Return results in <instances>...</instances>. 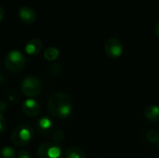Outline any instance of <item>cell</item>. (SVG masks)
Returning a JSON list of instances; mask_svg holds the SVG:
<instances>
[{
    "mask_svg": "<svg viewBox=\"0 0 159 158\" xmlns=\"http://www.w3.org/2000/svg\"><path fill=\"white\" fill-rule=\"evenodd\" d=\"M0 158H16V152L12 147H4L1 150Z\"/></svg>",
    "mask_w": 159,
    "mask_h": 158,
    "instance_id": "5bb4252c",
    "label": "cell"
},
{
    "mask_svg": "<svg viewBox=\"0 0 159 158\" xmlns=\"http://www.w3.org/2000/svg\"><path fill=\"white\" fill-rule=\"evenodd\" d=\"M42 47H43V44L41 40L37 38H34L27 42L25 46V52L29 55H36L41 51Z\"/></svg>",
    "mask_w": 159,
    "mask_h": 158,
    "instance_id": "30bf717a",
    "label": "cell"
},
{
    "mask_svg": "<svg viewBox=\"0 0 159 158\" xmlns=\"http://www.w3.org/2000/svg\"><path fill=\"white\" fill-rule=\"evenodd\" d=\"M66 158H86L85 152L78 147H70L65 153Z\"/></svg>",
    "mask_w": 159,
    "mask_h": 158,
    "instance_id": "7c38bea8",
    "label": "cell"
},
{
    "mask_svg": "<svg viewBox=\"0 0 159 158\" xmlns=\"http://www.w3.org/2000/svg\"><path fill=\"white\" fill-rule=\"evenodd\" d=\"M21 91L27 97L37 96L42 89V85L39 79L34 76H27L21 81L20 85Z\"/></svg>",
    "mask_w": 159,
    "mask_h": 158,
    "instance_id": "277c9868",
    "label": "cell"
},
{
    "mask_svg": "<svg viewBox=\"0 0 159 158\" xmlns=\"http://www.w3.org/2000/svg\"><path fill=\"white\" fill-rule=\"evenodd\" d=\"M0 124H1V129H0V130H1V132H4V130H5V129H6V120H5V118H4L3 114H1V115H0Z\"/></svg>",
    "mask_w": 159,
    "mask_h": 158,
    "instance_id": "ac0fdd59",
    "label": "cell"
},
{
    "mask_svg": "<svg viewBox=\"0 0 159 158\" xmlns=\"http://www.w3.org/2000/svg\"><path fill=\"white\" fill-rule=\"evenodd\" d=\"M52 137H53L54 142H55L56 143L59 144L60 142H61L63 141V139H64V133H63V131L61 130V129H56V130L53 132Z\"/></svg>",
    "mask_w": 159,
    "mask_h": 158,
    "instance_id": "2e32d148",
    "label": "cell"
},
{
    "mask_svg": "<svg viewBox=\"0 0 159 158\" xmlns=\"http://www.w3.org/2000/svg\"><path fill=\"white\" fill-rule=\"evenodd\" d=\"M156 34H157V36L159 38V21L156 25Z\"/></svg>",
    "mask_w": 159,
    "mask_h": 158,
    "instance_id": "d6986e66",
    "label": "cell"
},
{
    "mask_svg": "<svg viewBox=\"0 0 159 158\" xmlns=\"http://www.w3.org/2000/svg\"><path fill=\"white\" fill-rule=\"evenodd\" d=\"M147 140L152 143H158L159 142V132L156 130H150L147 132Z\"/></svg>",
    "mask_w": 159,
    "mask_h": 158,
    "instance_id": "9a60e30c",
    "label": "cell"
},
{
    "mask_svg": "<svg viewBox=\"0 0 159 158\" xmlns=\"http://www.w3.org/2000/svg\"><path fill=\"white\" fill-rule=\"evenodd\" d=\"M37 129L42 135H48L52 132L54 124L48 117H42L36 123Z\"/></svg>",
    "mask_w": 159,
    "mask_h": 158,
    "instance_id": "9c48e42d",
    "label": "cell"
},
{
    "mask_svg": "<svg viewBox=\"0 0 159 158\" xmlns=\"http://www.w3.org/2000/svg\"><path fill=\"white\" fill-rule=\"evenodd\" d=\"M19 17L24 23H33L36 20V14L34 10L29 7H22L19 10Z\"/></svg>",
    "mask_w": 159,
    "mask_h": 158,
    "instance_id": "ba28073f",
    "label": "cell"
},
{
    "mask_svg": "<svg viewBox=\"0 0 159 158\" xmlns=\"http://www.w3.org/2000/svg\"><path fill=\"white\" fill-rule=\"evenodd\" d=\"M104 50L110 59H117L123 53V47L119 39L113 37L108 39L105 43Z\"/></svg>",
    "mask_w": 159,
    "mask_h": 158,
    "instance_id": "8992f818",
    "label": "cell"
},
{
    "mask_svg": "<svg viewBox=\"0 0 159 158\" xmlns=\"http://www.w3.org/2000/svg\"><path fill=\"white\" fill-rule=\"evenodd\" d=\"M59 55H60V51L56 47H48L45 50V53H44L45 59L48 61H55L59 57Z\"/></svg>",
    "mask_w": 159,
    "mask_h": 158,
    "instance_id": "4fadbf2b",
    "label": "cell"
},
{
    "mask_svg": "<svg viewBox=\"0 0 159 158\" xmlns=\"http://www.w3.org/2000/svg\"><path fill=\"white\" fill-rule=\"evenodd\" d=\"M0 13H1L0 20H3V17H4V13H5V11H4V8H3V7H1V8H0Z\"/></svg>",
    "mask_w": 159,
    "mask_h": 158,
    "instance_id": "ffe728a7",
    "label": "cell"
},
{
    "mask_svg": "<svg viewBox=\"0 0 159 158\" xmlns=\"http://www.w3.org/2000/svg\"><path fill=\"white\" fill-rule=\"evenodd\" d=\"M21 110L24 113V115L28 116H36L39 115L41 107L35 100L27 99L22 102Z\"/></svg>",
    "mask_w": 159,
    "mask_h": 158,
    "instance_id": "52a82bcc",
    "label": "cell"
},
{
    "mask_svg": "<svg viewBox=\"0 0 159 158\" xmlns=\"http://www.w3.org/2000/svg\"><path fill=\"white\" fill-rule=\"evenodd\" d=\"M144 116L151 122L159 121V106L154 104L147 106L144 110Z\"/></svg>",
    "mask_w": 159,
    "mask_h": 158,
    "instance_id": "8fae6325",
    "label": "cell"
},
{
    "mask_svg": "<svg viewBox=\"0 0 159 158\" xmlns=\"http://www.w3.org/2000/svg\"><path fill=\"white\" fill-rule=\"evenodd\" d=\"M25 62L26 60L24 55L19 50H12L8 52L5 58V66L12 73L20 71L24 67Z\"/></svg>",
    "mask_w": 159,
    "mask_h": 158,
    "instance_id": "3957f363",
    "label": "cell"
},
{
    "mask_svg": "<svg viewBox=\"0 0 159 158\" xmlns=\"http://www.w3.org/2000/svg\"><path fill=\"white\" fill-rule=\"evenodd\" d=\"M38 158H62L61 147L56 142H47L39 146Z\"/></svg>",
    "mask_w": 159,
    "mask_h": 158,
    "instance_id": "5b68a950",
    "label": "cell"
},
{
    "mask_svg": "<svg viewBox=\"0 0 159 158\" xmlns=\"http://www.w3.org/2000/svg\"><path fill=\"white\" fill-rule=\"evenodd\" d=\"M18 158H31V155L25 150H20L18 155Z\"/></svg>",
    "mask_w": 159,
    "mask_h": 158,
    "instance_id": "e0dca14e",
    "label": "cell"
},
{
    "mask_svg": "<svg viewBox=\"0 0 159 158\" xmlns=\"http://www.w3.org/2000/svg\"><path fill=\"white\" fill-rule=\"evenodd\" d=\"M34 137V130L31 127L21 125L17 127L11 133V141L18 147L27 145Z\"/></svg>",
    "mask_w": 159,
    "mask_h": 158,
    "instance_id": "7a4b0ae2",
    "label": "cell"
},
{
    "mask_svg": "<svg viewBox=\"0 0 159 158\" xmlns=\"http://www.w3.org/2000/svg\"><path fill=\"white\" fill-rule=\"evenodd\" d=\"M158 147H159V142H158Z\"/></svg>",
    "mask_w": 159,
    "mask_h": 158,
    "instance_id": "44dd1931",
    "label": "cell"
},
{
    "mask_svg": "<svg viewBox=\"0 0 159 158\" xmlns=\"http://www.w3.org/2000/svg\"><path fill=\"white\" fill-rule=\"evenodd\" d=\"M49 113L57 118H66L73 111V102L69 95L57 92L51 95L48 102Z\"/></svg>",
    "mask_w": 159,
    "mask_h": 158,
    "instance_id": "6da1fadb",
    "label": "cell"
}]
</instances>
